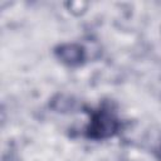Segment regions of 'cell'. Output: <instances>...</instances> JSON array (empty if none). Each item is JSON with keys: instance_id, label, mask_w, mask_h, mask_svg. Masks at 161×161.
Segmentation results:
<instances>
[{"instance_id": "3", "label": "cell", "mask_w": 161, "mask_h": 161, "mask_svg": "<svg viewBox=\"0 0 161 161\" xmlns=\"http://www.w3.org/2000/svg\"><path fill=\"white\" fill-rule=\"evenodd\" d=\"M67 6H68L69 13H72L74 15H82L86 11L88 4L87 3H82V1H70V3L67 4Z\"/></svg>"}, {"instance_id": "4", "label": "cell", "mask_w": 161, "mask_h": 161, "mask_svg": "<svg viewBox=\"0 0 161 161\" xmlns=\"http://www.w3.org/2000/svg\"><path fill=\"white\" fill-rule=\"evenodd\" d=\"M4 161H18V158L11 155H8V156H4Z\"/></svg>"}, {"instance_id": "2", "label": "cell", "mask_w": 161, "mask_h": 161, "mask_svg": "<svg viewBox=\"0 0 161 161\" xmlns=\"http://www.w3.org/2000/svg\"><path fill=\"white\" fill-rule=\"evenodd\" d=\"M54 54L57 59L67 67H79L86 62V49L77 43L59 44Z\"/></svg>"}, {"instance_id": "1", "label": "cell", "mask_w": 161, "mask_h": 161, "mask_svg": "<svg viewBox=\"0 0 161 161\" xmlns=\"http://www.w3.org/2000/svg\"><path fill=\"white\" fill-rule=\"evenodd\" d=\"M119 127L117 118L108 111L101 109L92 114L87 126V136L93 140L112 137Z\"/></svg>"}]
</instances>
